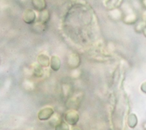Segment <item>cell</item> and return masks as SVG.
<instances>
[{
  "label": "cell",
  "instance_id": "obj_1",
  "mask_svg": "<svg viewBox=\"0 0 146 130\" xmlns=\"http://www.w3.org/2000/svg\"><path fill=\"white\" fill-rule=\"evenodd\" d=\"M64 119L67 124L72 126H75L79 121V116L75 111L70 110L65 114Z\"/></svg>",
  "mask_w": 146,
  "mask_h": 130
},
{
  "label": "cell",
  "instance_id": "obj_2",
  "mask_svg": "<svg viewBox=\"0 0 146 130\" xmlns=\"http://www.w3.org/2000/svg\"><path fill=\"white\" fill-rule=\"evenodd\" d=\"M54 111L50 107L42 109L38 113V117L40 120H47L50 119L54 115Z\"/></svg>",
  "mask_w": 146,
  "mask_h": 130
},
{
  "label": "cell",
  "instance_id": "obj_3",
  "mask_svg": "<svg viewBox=\"0 0 146 130\" xmlns=\"http://www.w3.org/2000/svg\"><path fill=\"white\" fill-rule=\"evenodd\" d=\"M36 19V14L31 9H27L23 13V19L24 22L27 24L34 23Z\"/></svg>",
  "mask_w": 146,
  "mask_h": 130
},
{
  "label": "cell",
  "instance_id": "obj_4",
  "mask_svg": "<svg viewBox=\"0 0 146 130\" xmlns=\"http://www.w3.org/2000/svg\"><path fill=\"white\" fill-rule=\"evenodd\" d=\"M32 4L35 9L38 11H42L45 10L46 7V2L44 0H34L32 1Z\"/></svg>",
  "mask_w": 146,
  "mask_h": 130
},
{
  "label": "cell",
  "instance_id": "obj_5",
  "mask_svg": "<svg viewBox=\"0 0 146 130\" xmlns=\"http://www.w3.org/2000/svg\"><path fill=\"white\" fill-rule=\"evenodd\" d=\"M50 19V14L48 10H44L42 11L39 14V17L36 21L39 22L43 24H46L47 22L49 21Z\"/></svg>",
  "mask_w": 146,
  "mask_h": 130
},
{
  "label": "cell",
  "instance_id": "obj_6",
  "mask_svg": "<svg viewBox=\"0 0 146 130\" xmlns=\"http://www.w3.org/2000/svg\"><path fill=\"white\" fill-rule=\"evenodd\" d=\"M60 60L59 58V57L56 56H53L51 57V60H50V66L51 68L54 70L57 71L59 69L60 67Z\"/></svg>",
  "mask_w": 146,
  "mask_h": 130
},
{
  "label": "cell",
  "instance_id": "obj_7",
  "mask_svg": "<svg viewBox=\"0 0 146 130\" xmlns=\"http://www.w3.org/2000/svg\"><path fill=\"white\" fill-rule=\"evenodd\" d=\"M37 61L39 65L42 67H48L50 64L49 57L44 54H39L38 57Z\"/></svg>",
  "mask_w": 146,
  "mask_h": 130
},
{
  "label": "cell",
  "instance_id": "obj_8",
  "mask_svg": "<svg viewBox=\"0 0 146 130\" xmlns=\"http://www.w3.org/2000/svg\"><path fill=\"white\" fill-rule=\"evenodd\" d=\"M80 58L79 56L76 54H72L68 60V64L70 67L71 68H76L80 64Z\"/></svg>",
  "mask_w": 146,
  "mask_h": 130
},
{
  "label": "cell",
  "instance_id": "obj_9",
  "mask_svg": "<svg viewBox=\"0 0 146 130\" xmlns=\"http://www.w3.org/2000/svg\"><path fill=\"white\" fill-rule=\"evenodd\" d=\"M128 125L130 128H135L137 124V118L135 114L131 113L128 117Z\"/></svg>",
  "mask_w": 146,
  "mask_h": 130
},
{
  "label": "cell",
  "instance_id": "obj_10",
  "mask_svg": "<svg viewBox=\"0 0 146 130\" xmlns=\"http://www.w3.org/2000/svg\"><path fill=\"white\" fill-rule=\"evenodd\" d=\"M45 29H46V25L38 21H36L33 25V30H34L35 32H37L39 33L44 31Z\"/></svg>",
  "mask_w": 146,
  "mask_h": 130
},
{
  "label": "cell",
  "instance_id": "obj_11",
  "mask_svg": "<svg viewBox=\"0 0 146 130\" xmlns=\"http://www.w3.org/2000/svg\"><path fill=\"white\" fill-rule=\"evenodd\" d=\"M43 69L40 65H35L33 70V73L34 77H41L43 75Z\"/></svg>",
  "mask_w": 146,
  "mask_h": 130
},
{
  "label": "cell",
  "instance_id": "obj_12",
  "mask_svg": "<svg viewBox=\"0 0 146 130\" xmlns=\"http://www.w3.org/2000/svg\"><path fill=\"white\" fill-rule=\"evenodd\" d=\"M61 121H62L60 120V116L58 114H55V115H53L52 117L50 118V120L49 121V124L51 126H55H55L57 125Z\"/></svg>",
  "mask_w": 146,
  "mask_h": 130
},
{
  "label": "cell",
  "instance_id": "obj_13",
  "mask_svg": "<svg viewBox=\"0 0 146 130\" xmlns=\"http://www.w3.org/2000/svg\"><path fill=\"white\" fill-rule=\"evenodd\" d=\"M55 130H70L68 124L64 121H61L55 127Z\"/></svg>",
  "mask_w": 146,
  "mask_h": 130
},
{
  "label": "cell",
  "instance_id": "obj_14",
  "mask_svg": "<svg viewBox=\"0 0 146 130\" xmlns=\"http://www.w3.org/2000/svg\"><path fill=\"white\" fill-rule=\"evenodd\" d=\"M68 103L70 107H71L73 109H75V108L77 106L78 101L76 99H71L70 101H68Z\"/></svg>",
  "mask_w": 146,
  "mask_h": 130
},
{
  "label": "cell",
  "instance_id": "obj_15",
  "mask_svg": "<svg viewBox=\"0 0 146 130\" xmlns=\"http://www.w3.org/2000/svg\"><path fill=\"white\" fill-rule=\"evenodd\" d=\"M141 89L143 92L146 93V82L142 84L141 86Z\"/></svg>",
  "mask_w": 146,
  "mask_h": 130
},
{
  "label": "cell",
  "instance_id": "obj_16",
  "mask_svg": "<svg viewBox=\"0 0 146 130\" xmlns=\"http://www.w3.org/2000/svg\"><path fill=\"white\" fill-rule=\"evenodd\" d=\"M71 130H82L80 128H79V127L77 126H73L71 128Z\"/></svg>",
  "mask_w": 146,
  "mask_h": 130
},
{
  "label": "cell",
  "instance_id": "obj_17",
  "mask_svg": "<svg viewBox=\"0 0 146 130\" xmlns=\"http://www.w3.org/2000/svg\"><path fill=\"white\" fill-rule=\"evenodd\" d=\"M143 33H144V36L146 37V27L144 29V30H143Z\"/></svg>",
  "mask_w": 146,
  "mask_h": 130
},
{
  "label": "cell",
  "instance_id": "obj_18",
  "mask_svg": "<svg viewBox=\"0 0 146 130\" xmlns=\"http://www.w3.org/2000/svg\"><path fill=\"white\" fill-rule=\"evenodd\" d=\"M144 127H145V128L146 129V124H145V126H144Z\"/></svg>",
  "mask_w": 146,
  "mask_h": 130
}]
</instances>
